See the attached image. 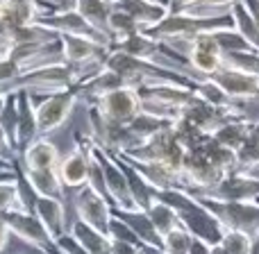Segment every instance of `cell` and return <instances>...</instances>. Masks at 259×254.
<instances>
[{
	"instance_id": "obj_1",
	"label": "cell",
	"mask_w": 259,
	"mask_h": 254,
	"mask_svg": "<svg viewBox=\"0 0 259 254\" xmlns=\"http://www.w3.org/2000/svg\"><path fill=\"white\" fill-rule=\"evenodd\" d=\"M105 68L114 71L125 86H148V84H180L187 89H196L200 77H191L189 73L180 71L168 64L150 62V59H137L132 55L118 53V50H109L105 57Z\"/></svg>"
},
{
	"instance_id": "obj_2",
	"label": "cell",
	"mask_w": 259,
	"mask_h": 254,
	"mask_svg": "<svg viewBox=\"0 0 259 254\" xmlns=\"http://www.w3.org/2000/svg\"><path fill=\"white\" fill-rule=\"evenodd\" d=\"M216 30H234V16L232 12L225 14H209V16H198L189 14L187 9L182 12H168L159 23L141 30L155 41L173 43V41H184L189 43L191 39L200 34H211Z\"/></svg>"
},
{
	"instance_id": "obj_3",
	"label": "cell",
	"mask_w": 259,
	"mask_h": 254,
	"mask_svg": "<svg viewBox=\"0 0 259 254\" xmlns=\"http://www.w3.org/2000/svg\"><path fill=\"white\" fill-rule=\"evenodd\" d=\"M155 197L168 205L170 209L178 214V220L193 238H200L207 245H216L221 243L225 229L221 223L198 202L193 193L184 191V188H164V191H155Z\"/></svg>"
},
{
	"instance_id": "obj_4",
	"label": "cell",
	"mask_w": 259,
	"mask_h": 254,
	"mask_svg": "<svg viewBox=\"0 0 259 254\" xmlns=\"http://www.w3.org/2000/svg\"><path fill=\"white\" fill-rule=\"evenodd\" d=\"M202 207L221 223V227L239 229L255 236L259 229V202L257 200H221L209 193H193Z\"/></svg>"
},
{
	"instance_id": "obj_5",
	"label": "cell",
	"mask_w": 259,
	"mask_h": 254,
	"mask_svg": "<svg viewBox=\"0 0 259 254\" xmlns=\"http://www.w3.org/2000/svg\"><path fill=\"white\" fill-rule=\"evenodd\" d=\"M118 155L134 161H161V164L170 166L173 170L180 173L184 164V157H187V147L178 141L173 125H170L168 129H161V132H157L148 141H143L141 145L130 147V150L118 152Z\"/></svg>"
},
{
	"instance_id": "obj_6",
	"label": "cell",
	"mask_w": 259,
	"mask_h": 254,
	"mask_svg": "<svg viewBox=\"0 0 259 254\" xmlns=\"http://www.w3.org/2000/svg\"><path fill=\"white\" fill-rule=\"evenodd\" d=\"M34 98V95H32ZM80 100V84H73L68 89L55 91V93H46L39 103H34L36 109V127H39V136H48L50 132L59 129L68 121L73 107Z\"/></svg>"
},
{
	"instance_id": "obj_7",
	"label": "cell",
	"mask_w": 259,
	"mask_h": 254,
	"mask_svg": "<svg viewBox=\"0 0 259 254\" xmlns=\"http://www.w3.org/2000/svg\"><path fill=\"white\" fill-rule=\"evenodd\" d=\"M0 218L5 220V225H7L12 236L21 238L23 243L32 245L41 254H59L55 241L50 238V234H48V229L44 227V223L36 218V214L25 211V209H12V211H7V214H3Z\"/></svg>"
},
{
	"instance_id": "obj_8",
	"label": "cell",
	"mask_w": 259,
	"mask_h": 254,
	"mask_svg": "<svg viewBox=\"0 0 259 254\" xmlns=\"http://www.w3.org/2000/svg\"><path fill=\"white\" fill-rule=\"evenodd\" d=\"M34 25L44 27V30L57 32V34H75V36H84L91 39L96 43L109 48L112 45V36L105 34V32L96 30L84 16H80V12H75L73 7H64L55 14H44V16L34 18Z\"/></svg>"
},
{
	"instance_id": "obj_9",
	"label": "cell",
	"mask_w": 259,
	"mask_h": 254,
	"mask_svg": "<svg viewBox=\"0 0 259 254\" xmlns=\"http://www.w3.org/2000/svg\"><path fill=\"white\" fill-rule=\"evenodd\" d=\"M91 150H94L96 159H98L100 168H103L105 188H107V197L114 209H139L132 200V193H130V186H127V177H125V173H123L116 157L109 150L100 147L94 138H91Z\"/></svg>"
},
{
	"instance_id": "obj_10",
	"label": "cell",
	"mask_w": 259,
	"mask_h": 254,
	"mask_svg": "<svg viewBox=\"0 0 259 254\" xmlns=\"http://www.w3.org/2000/svg\"><path fill=\"white\" fill-rule=\"evenodd\" d=\"M73 205H75V214L82 223L91 225V227H96L98 232L109 236V223H112V216H114V207L107 197L100 195L94 186L84 184L82 188L75 191Z\"/></svg>"
},
{
	"instance_id": "obj_11",
	"label": "cell",
	"mask_w": 259,
	"mask_h": 254,
	"mask_svg": "<svg viewBox=\"0 0 259 254\" xmlns=\"http://www.w3.org/2000/svg\"><path fill=\"white\" fill-rule=\"evenodd\" d=\"M94 105L98 107L100 116L105 121L114 123V125H127L141 112V95H139V91L134 86H121V89L105 93Z\"/></svg>"
},
{
	"instance_id": "obj_12",
	"label": "cell",
	"mask_w": 259,
	"mask_h": 254,
	"mask_svg": "<svg viewBox=\"0 0 259 254\" xmlns=\"http://www.w3.org/2000/svg\"><path fill=\"white\" fill-rule=\"evenodd\" d=\"M187 59L189 66L202 77H211L216 71L223 68V50L216 43L214 34H200L189 41Z\"/></svg>"
},
{
	"instance_id": "obj_13",
	"label": "cell",
	"mask_w": 259,
	"mask_h": 254,
	"mask_svg": "<svg viewBox=\"0 0 259 254\" xmlns=\"http://www.w3.org/2000/svg\"><path fill=\"white\" fill-rule=\"evenodd\" d=\"M57 175L59 182L64 184V188L77 191L84 184H89V152H87V145L82 143V138L77 134H75V147L66 157L59 159Z\"/></svg>"
},
{
	"instance_id": "obj_14",
	"label": "cell",
	"mask_w": 259,
	"mask_h": 254,
	"mask_svg": "<svg viewBox=\"0 0 259 254\" xmlns=\"http://www.w3.org/2000/svg\"><path fill=\"white\" fill-rule=\"evenodd\" d=\"M211 80L237 103V100H259V77L237 68L223 66L211 75Z\"/></svg>"
},
{
	"instance_id": "obj_15",
	"label": "cell",
	"mask_w": 259,
	"mask_h": 254,
	"mask_svg": "<svg viewBox=\"0 0 259 254\" xmlns=\"http://www.w3.org/2000/svg\"><path fill=\"white\" fill-rule=\"evenodd\" d=\"M18 100V123H16V155L21 157L23 150L30 145L32 141L39 138V127H36V109H34V98L30 91L18 89L16 91Z\"/></svg>"
},
{
	"instance_id": "obj_16",
	"label": "cell",
	"mask_w": 259,
	"mask_h": 254,
	"mask_svg": "<svg viewBox=\"0 0 259 254\" xmlns=\"http://www.w3.org/2000/svg\"><path fill=\"white\" fill-rule=\"evenodd\" d=\"M62 39V48H64V62L73 64V66H84V64H94V62H105L109 48L96 43L91 39L84 36H75V34H59Z\"/></svg>"
},
{
	"instance_id": "obj_17",
	"label": "cell",
	"mask_w": 259,
	"mask_h": 254,
	"mask_svg": "<svg viewBox=\"0 0 259 254\" xmlns=\"http://www.w3.org/2000/svg\"><path fill=\"white\" fill-rule=\"evenodd\" d=\"M221 200H257L259 197V175L252 173H228L221 184L209 193Z\"/></svg>"
},
{
	"instance_id": "obj_18",
	"label": "cell",
	"mask_w": 259,
	"mask_h": 254,
	"mask_svg": "<svg viewBox=\"0 0 259 254\" xmlns=\"http://www.w3.org/2000/svg\"><path fill=\"white\" fill-rule=\"evenodd\" d=\"M34 214H36V218L44 223V227L48 229V234H50L53 241H57L59 236H64V234L68 232L66 209H64L62 197H48V195H39V193H36Z\"/></svg>"
},
{
	"instance_id": "obj_19",
	"label": "cell",
	"mask_w": 259,
	"mask_h": 254,
	"mask_svg": "<svg viewBox=\"0 0 259 254\" xmlns=\"http://www.w3.org/2000/svg\"><path fill=\"white\" fill-rule=\"evenodd\" d=\"M18 159H21V166L25 170H50L57 168L62 157H59V150L53 141H48L46 136H39L23 150V155Z\"/></svg>"
},
{
	"instance_id": "obj_20",
	"label": "cell",
	"mask_w": 259,
	"mask_h": 254,
	"mask_svg": "<svg viewBox=\"0 0 259 254\" xmlns=\"http://www.w3.org/2000/svg\"><path fill=\"white\" fill-rule=\"evenodd\" d=\"M114 155H118V152H114ZM123 159H127V157H123ZM127 161L141 173V177L155 191H164V188H175V186L180 188V173L173 170L170 166L161 164V161H134V159H127Z\"/></svg>"
},
{
	"instance_id": "obj_21",
	"label": "cell",
	"mask_w": 259,
	"mask_h": 254,
	"mask_svg": "<svg viewBox=\"0 0 259 254\" xmlns=\"http://www.w3.org/2000/svg\"><path fill=\"white\" fill-rule=\"evenodd\" d=\"M114 216L123 220L130 229L139 236L141 245H152V247H161V236L157 234L155 225H152L148 211L143 209H114Z\"/></svg>"
},
{
	"instance_id": "obj_22",
	"label": "cell",
	"mask_w": 259,
	"mask_h": 254,
	"mask_svg": "<svg viewBox=\"0 0 259 254\" xmlns=\"http://www.w3.org/2000/svg\"><path fill=\"white\" fill-rule=\"evenodd\" d=\"M109 50H118V53H125V55H132L137 59H150V62H161V41H155L150 39L148 34L143 32H137V34L127 36L123 41H116L112 43Z\"/></svg>"
},
{
	"instance_id": "obj_23",
	"label": "cell",
	"mask_w": 259,
	"mask_h": 254,
	"mask_svg": "<svg viewBox=\"0 0 259 254\" xmlns=\"http://www.w3.org/2000/svg\"><path fill=\"white\" fill-rule=\"evenodd\" d=\"M112 155H114V152H112ZM114 157L118 159V164H121L123 173H125V177H127V186H130V193H132L134 205H137L139 209L148 211V209H150V205L155 202V188H152L150 184L141 177V173H139V170L134 168L127 159H123L121 155H114Z\"/></svg>"
},
{
	"instance_id": "obj_24",
	"label": "cell",
	"mask_w": 259,
	"mask_h": 254,
	"mask_svg": "<svg viewBox=\"0 0 259 254\" xmlns=\"http://www.w3.org/2000/svg\"><path fill=\"white\" fill-rule=\"evenodd\" d=\"M68 234H71V236L75 238V241L80 243V245L84 247L87 252H91V254H109L112 238H109L107 234L98 232L96 227H91V225L82 223L80 218H77L75 223H71V227H68Z\"/></svg>"
},
{
	"instance_id": "obj_25",
	"label": "cell",
	"mask_w": 259,
	"mask_h": 254,
	"mask_svg": "<svg viewBox=\"0 0 259 254\" xmlns=\"http://www.w3.org/2000/svg\"><path fill=\"white\" fill-rule=\"evenodd\" d=\"M114 7L125 9L130 16L139 23V27H141V30H146V27L159 23L161 18L168 14V7L157 5V3H152V0H125V3L114 5Z\"/></svg>"
},
{
	"instance_id": "obj_26",
	"label": "cell",
	"mask_w": 259,
	"mask_h": 254,
	"mask_svg": "<svg viewBox=\"0 0 259 254\" xmlns=\"http://www.w3.org/2000/svg\"><path fill=\"white\" fill-rule=\"evenodd\" d=\"M252 125H255V121L234 118V121H228L225 125H221L211 136H214V141H219L223 147H228V150H232L234 155H237V150L243 145V141H246L248 134H250Z\"/></svg>"
},
{
	"instance_id": "obj_27",
	"label": "cell",
	"mask_w": 259,
	"mask_h": 254,
	"mask_svg": "<svg viewBox=\"0 0 259 254\" xmlns=\"http://www.w3.org/2000/svg\"><path fill=\"white\" fill-rule=\"evenodd\" d=\"M71 7L80 12L96 30L109 34V16L114 12V5L105 3V0H71Z\"/></svg>"
},
{
	"instance_id": "obj_28",
	"label": "cell",
	"mask_w": 259,
	"mask_h": 254,
	"mask_svg": "<svg viewBox=\"0 0 259 254\" xmlns=\"http://www.w3.org/2000/svg\"><path fill=\"white\" fill-rule=\"evenodd\" d=\"M23 168V166H21ZM23 173H25L27 182L32 184V188H34L39 195H48V197H62L64 200V184L59 182V175H57V168H50V170H25L23 168Z\"/></svg>"
},
{
	"instance_id": "obj_29",
	"label": "cell",
	"mask_w": 259,
	"mask_h": 254,
	"mask_svg": "<svg viewBox=\"0 0 259 254\" xmlns=\"http://www.w3.org/2000/svg\"><path fill=\"white\" fill-rule=\"evenodd\" d=\"M237 173L259 175V121H255L248 138L237 150Z\"/></svg>"
},
{
	"instance_id": "obj_30",
	"label": "cell",
	"mask_w": 259,
	"mask_h": 254,
	"mask_svg": "<svg viewBox=\"0 0 259 254\" xmlns=\"http://www.w3.org/2000/svg\"><path fill=\"white\" fill-rule=\"evenodd\" d=\"M230 12H232V16H234V27H237V32L259 53V25L252 21V16L246 9L243 0L234 3L232 7H230Z\"/></svg>"
},
{
	"instance_id": "obj_31",
	"label": "cell",
	"mask_w": 259,
	"mask_h": 254,
	"mask_svg": "<svg viewBox=\"0 0 259 254\" xmlns=\"http://www.w3.org/2000/svg\"><path fill=\"white\" fill-rule=\"evenodd\" d=\"M193 93H196L200 100L209 103L211 107H219V109L239 107V105L234 103V100L230 98V95L225 93V91L221 89L214 80H211V77H200V80H198V84H196V89H193Z\"/></svg>"
},
{
	"instance_id": "obj_32",
	"label": "cell",
	"mask_w": 259,
	"mask_h": 254,
	"mask_svg": "<svg viewBox=\"0 0 259 254\" xmlns=\"http://www.w3.org/2000/svg\"><path fill=\"white\" fill-rule=\"evenodd\" d=\"M148 216H150V220H152V225H155V229H157L159 236L168 234L170 229H175L180 225L178 214H175L168 205H164L161 200H157V197H155V202L150 205V209H148Z\"/></svg>"
},
{
	"instance_id": "obj_33",
	"label": "cell",
	"mask_w": 259,
	"mask_h": 254,
	"mask_svg": "<svg viewBox=\"0 0 259 254\" xmlns=\"http://www.w3.org/2000/svg\"><path fill=\"white\" fill-rule=\"evenodd\" d=\"M16 123H18V100H16V91H12V93H7V103H5L3 112H0V129L9 138L12 147L16 143ZM14 152H16V147H14Z\"/></svg>"
},
{
	"instance_id": "obj_34",
	"label": "cell",
	"mask_w": 259,
	"mask_h": 254,
	"mask_svg": "<svg viewBox=\"0 0 259 254\" xmlns=\"http://www.w3.org/2000/svg\"><path fill=\"white\" fill-rule=\"evenodd\" d=\"M191 241H193L191 234H189L182 225H178L175 229H170L168 234L161 236V250L166 254H187Z\"/></svg>"
},
{
	"instance_id": "obj_35",
	"label": "cell",
	"mask_w": 259,
	"mask_h": 254,
	"mask_svg": "<svg viewBox=\"0 0 259 254\" xmlns=\"http://www.w3.org/2000/svg\"><path fill=\"white\" fill-rule=\"evenodd\" d=\"M221 245L228 254H252V236L239 229H228L221 238Z\"/></svg>"
},
{
	"instance_id": "obj_36",
	"label": "cell",
	"mask_w": 259,
	"mask_h": 254,
	"mask_svg": "<svg viewBox=\"0 0 259 254\" xmlns=\"http://www.w3.org/2000/svg\"><path fill=\"white\" fill-rule=\"evenodd\" d=\"M211 34H214L216 43L221 45V50H223V53H241V50H255V48H252V45L248 43V41L237 32V27H234V30H216V32H211Z\"/></svg>"
},
{
	"instance_id": "obj_37",
	"label": "cell",
	"mask_w": 259,
	"mask_h": 254,
	"mask_svg": "<svg viewBox=\"0 0 259 254\" xmlns=\"http://www.w3.org/2000/svg\"><path fill=\"white\" fill-rule=\"evenodd\" d=\"M12 209H23L21 195H18L16 179H5V182H0V216Z\"/></svg>"
},
{
	"instance_id": "obj_38",
	"label": "cell",
	"mask_w": 259,
	"mask_h": 254,
	"mask_svg": "<svg viewBox=\"0 0 259 254\" xmlns=\"http://www.w3.org/2000/svg\"><path fill=\"white\" fill-rule=\"evenodd\" d=\"M109 238H112V241H127V243H137V245H141L139 236L127 227L125 223H123L121 218H118V216H112V223H109Z\"/></svg>"
},
{
	"instance_id": "obj_39",
	"label": "cell",
	"mask_w": 259,
	"mask_h": 254,
	"mask_svg": "<svg viewBox=\"0 0 259 254\" xmlns=\"http://www.w3.org/2000/svg\"><path fill=\"white\" fill-rule=\"evenodd\" d=\"M55 245H57L59 254H91V252H87L68 232L64 234V236H59L57 241H55Z\"/></svg>"
},
{
	"instance_id": "obj_40",
	"label": "cell",
	"mask_w": 259,
	"mask_h": 254,
	"mask_svg": "<svg viewBox=\"0 0 259 254\" xmlns=\"http://www.w3.org/2000/svg\"><path fill=\"white\" fill-rule=\"evenodd\" d=\"M109 254H141V245L127 241H112Z\"/></svg>"
},
{
	"instance_id": "obj_41",
	"label": "cell",
	"mask_w": 259,
	"mask_h": 254,
	"mask_svg": "<svg viewBox=\"0 0 259 254\" xmlns=\"http://www.w3.org/2000/svg\"><path fill=\"white\" fill-rule=\"evenodd\" d=\"M14 159H16V152H14L9 138L5 136V132L0 129V161H5V164H14Z\"/></svg>"
},
{
	"instance_id": "obj_42",
	"label": "cell",
	"mask_w": 259,
	"mask_h": 254,
	"mask_svg": "<svg viewBox=\"0 0 259 254\" xmlns=\"http://www.w3.org/2000/svg\"><path fill=\"white\" fill-rule=\"evenodd\" d=\"M209 250H211V245H207V243L200 241V238H193L187 254H209Z\"/></svg>"
},
{
	"instance_id": "obj_43",
	"label": "cell",
	"mask_w": 259,
	"mask_h": 254,
	"mask_svg": "<svg viewBox=\"0 0 259 254\" xmlns=\"http://www.w3.org/2000/svg\"><path fill=\"white\" fill-rule=\"evenodd\" d=\"M205 3V0H175V5L170 7V12H182V9H189V7H196V5Z\"/></svg>"
},
{
	"instance_id": "obj_44",
	"label": "cell",
	"mask_w": 259,
	"mask_h": 254,
	"mask_svg": "<svg viewBox=\"0 0 259 254\" xmlns=\"http://www.w3.org/2000/svg\"><path fill=\"white\" fill-rule=\"evenodd\" d=\"M243 5H246V9L250 12L252 21L259 25V0H243Z\"/></svg>"
},
{
	"instance_id": "obj_45",
	"label": "cell",
	"mask_w": 259,
	"mask_h": 254,
	"mask_svg": "<svg viewBox=\"0 0 259 254\" xmlns=\"http://www.w3.org/2000/svg\"><path fill=\"white\" fill-rule=\"evenodd\" d=\"M9 48H12V41H9L7 30H0V57H3V55H7Z\"/></svg>"
},
{
	"instance_id": "obj_46",
	"label": "cell",
	"mask_w": 259,
	"mask_h": 254,
	"mask_svg": "<svg viewBox=\"0 0 259 254\" xmlns=\"http://www.w3.org/2000/svg\"><path fill=\"white\" fill-rule=\"evenodd\" d=\"M9 236H12V234H9V229H7V225H5V220L0 218V252H3L5 247H7Z\"/></svg>"
},
{
	"instance_id": "obj_47",
	"label": "cell",
	"mask_w": 259,
	"mask_h": 254,
	"mask_svg": "<svg viewBox=\"0 0 259 254\" xmlns=\"http://www.w3.org/2000/svg\"><path fill=\"white\" fill-rule=\"evenodd\" d=\"M5 179H16V170H0V182Z\"/></svg>"
},
{
	"instance_id": "obj_48",
	"label": "cell",
	"mask_w": 259,
	"mask_h": 254,
	"mask_svg": "<svg viewBox=\"0 0 259 254\" xmlns=\"http://www.w3.org/2000/svg\"><path fill=\"white\" fill-rule=\"evenodd\" d=\"M252 254H259V229L255 236H252Z\"/></svg>"
},
{
	"instance_id": "obj_49",
	"label": "cell",
	"mask_w": 259,
	"mask_h": 254,
	"mask_svg": "<svg viewBox=\"0 0 259 254\" xmlns=\"http://www.w3.org/2000/svg\"><path fill=\"white\" fill-rule=\"evenodd\" d=\"M209 254H228L223 250V245L221 243H216V245H211V250H209Z\"/></svg>"
},
{
	"instance_id": "obj_50",
	"label": "cell",
	"mask_w": 259,
	"mask_h": 254,
	"mask_svg": "<svg viewBox=\"0 0 259 254\" xmlns=\"http://www.w3.org/2000/svg\"><path fill=\"white\" fill-rule=\"evenodd\" d=\"M5 103H7V95L0 91V112H3V107H5Z\"/></svg>"
},
{
	"instance_id": "obj_51",
	"label": "cell",
	"mask_w": 259,
	"mask_h": 254,
	"mask_svg": "<svg viewBox=\"0 0 259 254\" xmlns=\"http://www.w3.org/2000/svg\"><path fill=\"white\" fill-rule=\"evenodd\" d=\"M0 30H5V16H3V3H0Z\"/></svg>"
},
{
	"instance_id": "obj_52",
	"label": "cell",
	"mask_w": 259,
	"mask_h": 254,
	"mask_svg": "<svg viewBox=\"0 0 259 254\" xmlns=\"http://www.w3.org/2000/svg\"><path fill=\"white\" fill-rule=\"evenodd\" d=\"M152 3H157V5H164V7H168V9H170V0H152Z\"/></svg>"
},
{
	"instance_id": "obj_53",
	"label": "cell",
	"mask_w": 259,
	"mask_h": 254,
	"mask_svg": "<svg viewBox=\"0 0 259 254\" xmlns=\"http://www.w3.org/2000/svg\"><path fill=\"white\" fill-rule=\"evenodd\" d=\"M105 3H109V5H121V3H125V0H105Z\"/></svg>"
},
{
	"instance_id": "obj_54",
	"label": "cell",
	"mask_w": 259,
	"mask_h": 254,
	"mask_svg": "<svg viewBox=\"0 0 259 254\" xmlns=\"http://www.w3.org/2000/svg\"><path fill=\"white\" fill-rule=\"evenodd\" d=\"M59 3H62L64 7H71V0H59Z\"/></svg>"
},
{
	"instance_id": "obj_55",
	"label": "cell",
	"mask_w": 259,
	"mask_h": 254,
	"mask_svg": "<svg viewBox=\"0 0 259 254\" xmlns=\"http://www.w3.org/2000/svg\"><path fill=\"white\" fill-rule=\"evenodd\" d=\"M173 5H175V0H170V7H173ZM168 12H170V9H168Z\"/></svg>"
},
{
	"instance_id": "obj_56",
	"label": "cell",
	"mask_w": 259,
	"mask_h": 254,
	"mask_svg": "<svg viewBox=\"0 0 259 254\" xmlns=\"http://www.w3.org/2000/svg\"><path fill=\"white\" fill-rule=\"evenodd\" d=\"M0 3H5V0H0Z\"/></svg>"
},
{
	"instance_id": "obj_57",
	"label": "cell",
	"mask_w": 259,
	"mask_h": 254,
	"mask_svg": "<svg viewBox=\"0 0 259 254\" xmlns=\"http://www.w3.org/2000/svg\"><path fill=\"white\" fill-rule=\"evenodd\" d=\"M257 202H259V197H257Z\"/></svg>"
}]
</instances>
